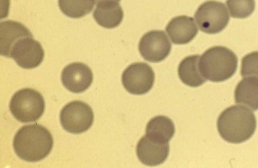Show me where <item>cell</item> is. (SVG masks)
I'll return each instance as SVG.
<instances>
[{
    "instance_id": "6da1fadb",
    "label": "cell",
    "mask_w": 258,
    "mask_h": 168,
    "mask_svg": "<svg viewBox=\"0 0 258 168\" xmlns=\"http://www.w3.org/2000/svg\"><path fill=\"white\" fill-rule=\"evenodd\" d=\"M53 139L50 131L37 123L24 126L15 135L13 147L16 155L28 162H37L50 153Z\"/></svg>"
},
{
    "instance_id": "7a4b0ae2",
    "label": "cell",
    "mask_w": 258,
    "mask_h": 168,
    "mask_svg": "<svg viewBox=\"0 0 258 168\" xmlns=\"http://www.w3.org/2000/svg\"><path fill=\"white\" fill-rule=\"evenodd\" d=\"M256 121L253 112L242 106H233L224 110L219 116L218 129L226 141L240 143L254 134Z\"/></svg>"
},
{
    "instance_id": "3957f363",
    "label": "cell",
    "mask_w": 258,
    "mask_h": 168,
    "mask_svg": "<svg viewBox=\"0 0 258 168\" xmlns=\"http://www.w3.org/2000/svg\"><path fill=\"white\" fill-rule=\"evenodd\" d=\"M238 58L230 50L221 46L206 51L200 60V69L207 79L214 82L230 78L238 67Z\"/></svg>"
},
{
    "instance_id": "277c9868",
    "label": "cell",
    "mask_w": 258,
    "mask_h": 168,
    "mask_svg": "<svg viewBox=\"0 0 258 168\" xmlns=\"http://www.w3.org/2000/svg\"><path fill=\"white\" fill-rule=\"evenodd\" d=\"M10 109L16 119L21 122H35L44 113L45 100L38 91L30 88L24 89L13 95Z\"/></svg>"
},
{
    "instance_id": "5b68a950",
    "label": "cell",
    "mask_w": 258,
    "mask_h": 168,
    "mask_svg": "<svg viewBox=\"0 0 258 168\" xmlns=\"http://www.w3.org/2000/svg\"><path fill=\"white\" fill-rule=\"evenodd\" d=\"M94 119V112L91 107L88 104L79 100L68 103L60 113L62 127L74 134H79L89 130Z\"/></svg>"
},
{
    "instance_id": "8992f818",
    "label": "cell",
    "mask_w": 258,
    "mask_h": 168,
    "mask_svg": "<svg viewBox=\"0 0 258 168\" xmlns=\"http://www.w3.org/2000/svg\"><path fill=\"white\" fill-rule=\"evenodd\" d=\"M195 18L202 32L216 34L223 31L228 25L230 17L225 6L220 2L209 1L198 9Z\"/></svg>"
},
{
    "instance_id": "52a82bcc",
    "label": "cell",
    "mask_w": 258,
    "mask_h": 168,
    "mask_svg": "<svg viewBox=\"0 0 258 168\" xmlns=\"http://www.w3.org/2000/svg\"><path fill=\"white\" fill-rule=\"evenodd\" d=\"M155 73L153 69L144 62L129 66L123 72L122 83L128 93L141 95L147 93L154 85Z\"/></svg>"
},
{
    "instance_id": "ba28073f",
    "label": "cell",
    "mask_w": 258,
    "mask_h": 168,
    "mask_svg": "<svg viewBox=\"0 0 258 168\" xmlns=\"http://www.w3.org/2000/svg\"><path fill=\"white\" fill-rule=\"evenodd\" d=\"M44 50L41 44L31 37L16 41L11 52V58L20 67L25 69L38 67L44 60Z\"/></svg>"
},
{
    "instance_id": "9c48e42d",
    "label": "cell",
    "mask_w": 258,
    "mask_h": 168,
    "mask_svg": "<svg viewBox=\"0 0 258 168\" xmlns=\"http://www.w3.org/2000/svg\"><path fill=\"white\" fill-rule=\"evenodd\" d=\"M171 45L165 33L152 31L145 34L139 44V51L146 61L158 63L169 55Z\"/></svg>"
},
{
    "instance_id": "30bf717a",
    "label": "cell",
    "mask_w": 258,
    "mask_h": 168,
    "mask_svg": "<svg viewBox=\"0 0 258 168\" xmlns=\"http://www.w3.org/2000/svg\"><path fill=\"white\" fill-rule=\"evenodd\" d=\"M63 86L74 93L88 90L93 81L91 69L81 62H74L64 68L61 75Z\"/></svg>"
},
{
    "instance_id": "8fae6325",
    "label": "cell",
    "mask_w": 258,
    "mask_h": 168,
    "mask_svg": "<svg viewBox=\"0 0 258 168\" xmlns=\"http://www.w3.org/2000/svg\"><path fill=\"white\" fill-rule=\"evenodd\" d=\"M139 159L144 164L155 166L162 164L169 153V143H161L154 141L146 135L139 141L136 149Z\"/></svg>"
},
{
    "instance_id": "7c38bea8",
    "label": "cell",
    "mask_w": 258,
    "mask_h": 168,
    "mask_svg": "<svg viewBox=\"0 0 258 168\" xmlns=\"http://www.w3.org/2000/svg\"><path fill=\"white\" fill-rule=\"evenodd\" d=\"M172 43L185 45L195 38L199 33L192 18L181 16L172 19L166 28Z\"/></svg>"
},
{
    "instance_id": "4fadbf2b",
    "label": "cell",
    "mask_w": 258,
    "mask_h": 168,
    "mask_svg": "<svg viewBox=\"0 0 258 168\" xmlns=\"http://www.w3.org/2000/svg\"><path fill=\"white\" fill-rule=\"evenodd\" d=\"M93 17L100 26L111 29L121 24L123 12L120 5L115 0H102L98 3Z\"/></svg>"
},
{
    "instance_id": "5bb4252c",
    "label": "cell",
    "mask_w": 258,
    "mask_h": 168,
    "mask_svg": "<svg viewBox=\"0 0 258 168\" xmlns=\"http://www.w3.org/2000/svg\"><path fill=\"white\" fill-rule=\"evenodd\" d=\"M0 33L1 55L9 58H11V50L16 41L24 37H33L26 27L12 20L6 21L0 24Z\"/></svg>"
},
{
    "instance_id": "9a60e30c",
    "label": "cell",
    "mask_w": 258,
    "mask_h": 168,
    "mask_svg": "<svg viewBox=\"0 0 258 168\" xmlns=\"http://www.w3.org/2000/svg\"><path fill=\"white\" fill-rule=\"evenodd\" d=\"M175 132V125L168 117L158 116L150 120L147 125L146 136L161 143H168Z\"/></svg>"
},
{
    "instance_id": "2e32d148",
    "label": "cell",
    "mask_w": 258,
    "mask_h": 168,
    "mask_svg": "<svg viewBox=\"0 0 258 168\" xmlns=\"http://www.w3.org/2000/svg\"><path fill=\"white\" fill-rule=\"evenodd\" d=\"M200 55H192L185 58L181 62L178 69L179 77L185 85L192 88L203 85L206 79L200 69Z\"/></svg>"
},
{
    "instance_id": "e0dca14e",
    "label": "cell",
    "mask_w": 258,
    "mask_h": 168,
    "mask_svg": "<svg viewBox=\"0 0 258 168\" xmlns=\"http://www.w3.org/2000/svg\"><path fill=\"white\" fill-rule=\"evenodd\" d=\"M235 103L244 105L252 110H258V78L245 77L235 90Z\"/></svg>"
},
{
    "instance_id": "ac0fdd59",
    "label": "cell",
    "mask_w": 258,
    "mask_h": 168,
    "mask_svg": "<svg viewBox=\"0 0 258 168\" xmlns=\"http://www.w3.org/2000/svg\"><path fill=\"white\" fill-rule=\"evenodd\" d=\"M61 12L74 19L82 18L90 14L94 8L96 0H58Z\"/></svg>"
},
{
    "instance_id": "d6986e66",
    "label": "cell",
    "mask_w": 258,
    "mask_h": 168,
    "mask_svg": "<svg viewBox=\"0 0 258 168\" xmlns=\"http://www.w3.org/2000/svg\"><path fill=\"white\" fill-rule=\"evenodd\" d=\"M227 6L232 17L244 19L250 16L255 9L254 0H227Z\"/></svg>"
},
{
    "instance_id": "ffe728a7",
    "label": "cell",
    "mask_w": 258,
    "mask_h": 168,
    "mask_svg": "<svg viewBox=\"0 0 258 168\" xmlns=\"http://www.w3.org/2000/svg\"><path fill=\"white\" fill-rule=\"evenodd\" d=\"M241 76L258 78V52L245 56L242 60Z\"/></svg>"
},
{
    "instance_id": "44dd1931",
    "label": "cell",
    "mask_w": 258,
    "mask_h": 168,
    "mask_svg": "<svg viewBox=\"0 0 258 168\" xmlns=\"http://www.w3.org/2000/svg\"><path fill=\"white\" fill-rule=\"evenodd\" d=\"M100 1H102V0H96V2H97L98 3L100 2ZM115 1H116L117 2H119L120 1V0H115Z\"/></svg>"
}]
</instances>
